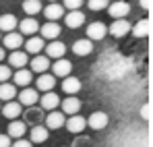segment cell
Listing matches in <instances>:
<instances>
[{
	"label": "cell",
	"mask_w": 153,
	"mask_h": 147,
	"mask_svg": "<svg viewBox=\"0 0 153 147\" xmlns=\"http://www.w3.org/2000/svg\"><path fill=\"white\" fill-rule=\"evenodd\" d=\"M66 122V114L64 112H58V110H50L48 116H46V128L48 131H58L62 128Z\"/></svg>",
	"instance_id": "1"
},
{
	"label": "cell",
	"mask_w": 153,
	"mask_h": 147,
	"mask_svg": "<svg viewBox=\"0 0 153 147\" xmlns=\"http://www.w3.org/2000/svg\"><path fill=\"white\" fill-rule=\"evenodd\" d=\"M130 27L132 25L128 23L126 19H114V23L108 27V33L114 35V37H124V35L130 33Z\"/></svg>",
	"instance_id": "2"
},
{
	"label": "cell",
	"mask_w": 153,
	"mask_h": 147,
	"mask_svg": "<svg viewBox=\"0 0 153 147\" xmlns=\"http://www.w3.org/2000/svg\"><path fill=\"white\" fill-rule=\"evenodd\" d=\"M17 96H19V104L25 106V108H31V106H35V104L39 101L37 89H31V87H23L21 93H17Z\"/></svg>",
	"instance_id": "3"
},
{
	"label": "cell",
	"mask_w": 153,
	"mask_h": 147,
	"mask_svg": "<svg viewBox=\"0 0 153 147\" xmlns=\"http://www.w3.org/2000/svg\"><path fill=\"white\" fill-rule=\"evenodd\" d=\"M108 13H110V17H114V19H124L128 13H130V4L124 2V0L112 2V4H108Z\"/></svg>",
	"instance_id": "4"
},
{
	"label": "cell",
	"mask_w": 153,
	"mask_h": 147,
	"mask_svg": "<svg viewBox=\"0 0 153 147\" xmlns=\"http://www.w3.org/2000/svg\"><path fill=\"white\" fill-rule=\"evenodd\" d=\"M105 33H108V27H105L103 23H100V21L87 25V40H91V42H100V40H103Z\"/></svg>",
	"instance_id": "5"
},
{
	"label": "cell",
	"mask_w": 153,
	"mask_h": 147,
	"mask_svg": "<svg viewBox=\"0 0 153 147\" xmlns=\"http://www.w3.org/2000/svg\"><path fill=\"white\" fill-rule=\"evenodd\" d=\"M108 122H110V116H108L105 112H102V110L93 112V114L89 116V120H87L89 128H93V131H102V128H105Z\"/></svg>",
	"instance_id": "6"
},
{
	"label": "cell",
	"mask_w": 153,
	"mask_h": 147,
	"mask_svg": "<svg viewBox=\"0 0 153 147\" xmlns=\"http://www.w3.org/2000/svg\"><path fill=\"white\" fill-rule=\"evenodd\" d=\"M50 69H52V75L54 77H68L71 75V71H73V64L66 60V58H58L54 64H50Z\"/></svg>",
	"instance_id": "7"
},
{
	"label": "cell",
	"mask_w": 153,
	"mask_h": 147,
	"mask_svg": "<svg viewBox=\"0 0 153 147\" xmlns=\"http://www.w3.org/2000/svg\"><path fill=\"white\" fill-rule=\"evenodd\" d=\"M44 50H46V56H48V58H54V60L64 58V54H66V46H64L62 42H58V40H52Z\"/></svg>",
	"instance_id": "8"
},
{
	"label": "cell",
	"mask_w": 153,
	"mask_h": 147,
	"mask_svg": "<svg viewBox=\"0 0 153 147\" xmlns=\"http://www.w3.org/2000/svg\"><path fill=\"white\" fill-rule=\"evenodd\" d=\"M39 33H42V37L44 40H56L60 33H62V29H60V25H58V21H48L46 25H42L39 27Z\"/></svg>",
	"instance_id": "9"
},
{
	"label": "cell",
	"mask_w": 153,
	"mask_h": 147,
	"mask_svg": "<svg viewBox=\"0 0 153 147\" xmlns=\"http://www.w3.org/2000/svg\"><path fill=\"white\" fill-rule=\"evenodd\" d=\"M44 10V17L48 19V21H58V19H62L64 17V6L62 4H58V2H50L46 8H42Z\"/></svg>",
	"instance_id": "10"
},
{
	"label": "cell",
	"mask_w": 153,
	"mask_h": 147,
	"mask_svg": "<svg viewBox=\"0 0 153 147\" xmlns=\"http://www.w3.org/2000/svg\"><path fill=\"white\" fill-rule=\"evenodd\" d=\"M13 81H15V85L17 87H29V83L33 81V73L31 71H27V69H17L13 77H10Z\"/></svg>",
	"instance_id": "11"
},
{
	"label": "cell",
	"mask_w": 153,
	"mask_h": 147,
	"mask_svg": "<svg viewBox=\"0 0 153 147\" xmlns=\"http://www.w3.org/2000/svg\"><path fill=\"white\" fill-rule=\"evenodd\" d=\"M27 133V122L25 120H10V124H8V131H6V135L10 137V139H21L23 135Z\"/></svg>",
	"instance_id": "12"
},
{
	"label": "cell",
	"mask_w": 153,
	"mask_h": 147,
	"mask_svg": "<svg viewBox=\"0 0 153 147\" xmlns=\"http://www.w3.org/2000/svg\"><path fill=\"white\" fill-rule=\"evenodd\" d=\"M64 126H66L71 133L79 135V133H83V131H85V126H87V120H85L83 116H76V114H73V116H68V118H66Z\"/></svg>",
	"instance_id": "13"
},
{
	"label": "cell",
	"mask_w": 153,
	"mask_h": 147,
	"mask_svg": "<svg viewBox=\"0 0 153 147\" xmlns=\"http://www.w3.org/2000/svg\"><path fill=\"white\" fill-rule=\"evenodd\" d=\"M0 112H2V116H4V118L15 120V118H19V116H21V104L10 99V101H6V104L0 108Z\"/></svg>",
	"instance_id": "14"
},
{
	"label": "cell",
	"mask_w": 153,
	"mask_h": 147,
	"mask_svg": "<svg viewBox=\"0 0 153 147\" xmlns=\"http://www.w3.org/2000/svg\"><path fill=\"white\" fill-rule=\"evenodd\" d=\"M48 137H50V131L46 126H42V124H33L31 126V133H29V141L31 143H44V141H48Z\"/></svg>",
	"instance_id": "15"
},
{
	"label": "cell",
	"mask_w": 153,
	"mask_h": 147,
	"mask_svg": "<svg viewBox=\"0 0 153 147\" xmlns=\"http://www.w3.org/2000/svg\"><path fill=\"white\" fill-rule=\"evenodd\" d=\"M60 104H62V112L66 116L79 114V110H81V99H76L75 96H68L66 99H60Z\"/></svg>",
	"instance_id": "16"
},
{
	"label": "cell",
	"mask_w": 153,
	"mask_h": 147,
	"mask_svg": "<svg viewBox=\"0 0 153 147\" xmlns=\"http://www.w3.org/2000/svg\"><path fill=\"white\" fill-rule=\"evenodd\" d=\"M62 91L66 93V96H76L79 91H81V79H76V77H64V81H62Z\"/></svg>",
	"instance_id": "17"
},
{
	"label": "cell",
	"mask_w": 153,
	"mask_h": 147,
	"mask_svg": "<svg viewBox=\"0 0 153 147\" xmlns=\"http://www.w3.org/2000/svg\"><path fill=\"white\" fill-rule=\"evenodd\" d=\"M62 19H64L66 27H71V29H76V27H81V25L85 23V15L81 10H68Z\"/></svg>",
	"instance_id": "18"
},
{
	"label": "cell",
	"mask_w": 153,
	"mask_h": 147,
	"mask_svg": "<svg viewBox=\"0 0 153 147\" xmlns=\"http://www.w3.org/2000/svg\"><path fill=\"white\" fill-rule=\"evenodd\" d=\"M39 104H42V108L44 110H56L58 106H60V98H58V93H54V91H46L42 98H39Z\"/></svg>",
	"instance_id": "19"
},
{
	"label": "cell",
	"mask_w": 153,
	"mask_h": 147,
	"mask_svg": "<svg viewBox=\"0 0 153 147\" xmlns=\"http://www.w3.org/2000/svg\"><path fill=\"white\" fill-rule=\"evenodd\" d=\"M44 48H46V44H44V37H42V35H39V37H37V35H31L25 42V52L27 54H33V56H35V54H39Z\"/></svg>",
	"instance_id": "20"
},
{
	"label": "cell",
	"mask_w": 153,
	"mask_h": 147,
	"mask_svg": "<svg viewBox=\"0 0 153 147\" xmlns=\"http://www.w3.org/2000/svg\"><path fill=\"white\" fill-rule=\"evenodd\" d=\"M2 44H4V50H19L21 46H23V35H21V33L10 31V33H6V35H4Z\"/></svg>",
	"instance_id": "21"
},
{
	"label": "cell",
	"mask_w": 153,
	"mask_h": 147,
	"mask_svg": "<svg viewBox=\"0 0 153 147\" xmlns=\"http://www.w3.org/2000/svg\"><path fill=\"white\" fill-rule=\"evenodd\" d=\"M29 58H27V52H21V50H13L10 56H8V66H15V69H23L27 66Z\"/></svg>",
	"instance_id": "22"
},
{
	"label": "cell",
	"mask_w": 153,
	"mask_h": 147,
	"mask_svg": "<svg viewBox=\"0 0 153 147\" xmlns=\"http://www.w3.org/2000/svg\"><path fill=\"white\" fill-rule=\"evenodd\" d=\"M50 69V58L48 56H39V54H35L33 56V60H31V73H46Z\"/></svg>",
	"instance_id": "23"
},
{
	"label": "cell",
	"mask_w": 153,
	"mask_h": 147,
	"mask_svg": "<svg viewBox=\"0 0 153 147\" xmlns=\"http://www.w3.org/2000/svg\"><path fill=\"white\" fill-rule=\"evenodd\" d=\"M17 27H19L21 35H33V33H37V31H39V23H37L33 17H27V19H23V21L17 25Z\"/></svg>",
	"instance_id": "24"
},
{
	"label": "cell",
	"mask_w": 153,
	"mask_h": 147,
	"mask_svg": "<svg viewBox=\"0 0 153 147\" xmlns=\"http://www.w3.org/2000/svg\"><path fill=\"white\" fill-rule=\"evenodd\" d=\"M35 85H37V89L44 91V93H46V91H52L54 85H56V77H54V75H48V73H42L37 77Z\"/></svg>",
	"instance_id": "25"
},
{
	"label": "cell",
	"mask_w": 153,
	"mask_h": 147,
	"mask_svg": "<svg viewBox=\"0 0 153 147\" xmlns=\"http://www.w3.org/2000/svg\"><path fill=\"white\" fill-rule=\"evenodd\" d=\"M73 52H75L76 56H89L91 52H93V42L91 40H76L75 44H73Z\"/></svg>",
	"instance_id": "26"
},
{
	"label": "cell",
	"mask_w": 153,
	"mask_h": 147,
	"mask_svg": "<svg viewBox=\"0 0 153 147\" xmlns=\"http://www.w3.org/2000/svg\"><path fill=\"white\" fill-rule=\"evenodd\" d=\"M17 98V85L15 83H0V101H10Z\"/></svg>",
	"instance_id": "27"
},
{
	"label": "cell",
	"mask_w": 153,
	"mask_h": 147,
	"mask_svg": "<svg viewBox=\"0 0 153 147\" xmlns=\"http://www.w3.org/2000/svg\"><path fill=\"white\" fill-rule=\"evenodd\" d=\"M17 17L15 15H10V13H6V15H0V31H6V33H10V31H15L17 29Z\"/></svg>",
	"instance_id": "28"
},
{
	"label": "cell",
	"mask_w": 153,
	"mask_h": 147,
	"mask_svg": "<svg viewBox=\"0 0 153 147\" xmlns=\"http://www.w3.org/2000/svg\"><path fill=\"white\" fill-rule=\"evenodd\" d=\"M149 29H151L149 19H143V21H139L137 25H132V27H130V31H132V35H134V37H147V35H149Z\"/></svg>",
	"instance_id": "29"
},
{
	"label": "cell",
	"mask_w": 153,
	"mask_h": 147,
	"mask_svg": "<svg viewBox=\"0 0 153 147\" xmlns=\"http://www.w3.org/2000/svg\"><path fill=\"white\" fill-rule=\"evenodd\" d=\"M42 8H44V6H42V0H23V10H25L29 17L39 15Z\"/></svg>",
	"instance_id": "30"
},
{
	"label": "cell",
	"mask_w": 153,
	"mask_h": 147,
	"mask_svg": "<svg viewBox=\"0 0 153 147\" xmlns=\"http://www.w3.org/2000/svg\"><path fill=\"white\" fill-rule=\"evenodd\" d=\"M44 118V114H42V110H37V108H29L25 114V122H31V124H39V120Z\"/></svg>",
	"instance_id": "31"
},
{
	"label": "cell",
	"mask_w": 153,
	"mask_h": 147,
	"mask_svg": "<svg viewBox=\"0 0 153 147\" xmlns=\"http://www.w3.org/2000/svg\"><path fill=\"white\" fill-rule=\"evenodd\" d=\"M108 4H110V0H87L89 10H103Z\"/></svg>",
	"instance_id": "32"
},
{
	"label": "cell",
	"mask_w": 153,
	"mask_h": 147,
	"mask_svg": "<svg viewBox=\"0 0 153 147\" xmlns=\"http://www.w3.org/2000/svg\"><path fill=\"white\" fill-rule=\"evenodd\" d=\"M85 4V0H64V8H68V10H79L81 6Z\"/></svg>",
	"instance_id": "33"
},
{
	"label": "cell",
	"mask_w": 153,
	"mask_h": 147,
	"mask_svg": "<svg viewBox=\"0 0 153 147\" xmlns=\"http://www.w3.org/2000/svg\"><path fill=\"white\" fill-rule=\"evenodd\" d=\"M73 147H91V139L85 137V135H79L75 141H73Z\"/></svg>",
	"instance_id": "34"
},
{
	"label": "cell",
	"mask_w": 153,
	"mask_h": 147,
	"mask_svg": "<svg viewBox=\"0 0 153 147\" xmlns=\"http://www.w3.org/2000/svg\"><path fill=\"white\" fill-rule=\"evenodd\" d=\"M10 77H13V71H10V66H6V64H0V83H6Z\"/></svg>",
	"instance_id": "35"
},
{
	"label": "cell",
	"mask_w": 153,
	"mask_h": 147,
	"mask_svg": "<svg viewBox=\"0 0 153 147\" xmlns=\"http://www.w3.org/2000/svg\"><path fill=\"white\" fill-rule=\"evenodd\" d=\"M10 147H33V143L21 137V139H15V143H10Z\"/></svg>",
	"instance_id": "36"
},
{
	"label": "cell",
	"mask_w": 153,
	"mask_h": 147,
	"mask_svg": "<svg viewBox=\"0 0 153 147\" xmlns=\"http://www.w3.org/2000/svg\"><path fill=\"white\" fill-rule=\"evenodd\" d=\"M0 147H10V137L8 135H0Z\"/></svg>",
	"instance_id": "37"
},
{
	"label": "cell",
	"mask_w": 153,
	"mask_h": 147,
	"mask_svg": "<svg viewBox=\"0 0 153 147\" xmlns=\"http://www.w3.org/2000/svg\"><path fill=\"white\" fill-rule=\"evenodd\" d=\"M141 6L149 10V8H151V0H141Z\"/></svg>",
	"instance_id": "38"
},
{
	"label": "cell",
	"mask_w": 153,
	"mask_h": 147,
	"mask_svg": "<svg viewBox=\"0 0 153 147\" xmlns=\"http://www.w3.org/2000/svg\"><path fill=\"white\" fill-rule=\"evenodd\" d=\"M143 118H145V120H149V106H145V108H143Z\"/></svg>",
	"instance_id": "39"
},
{
	"label": "cell",
	"mask_w": 153,
	"mask_h": 147,
	"mask_svg": "<svg viewBox=\"0 0 153 147\" xmlns=\"http://www.w3.org/2000/svg\"><path fill=\"white\" fill-rule=\"evenodd\" d=\"M4 54H6V52H4V48H0V62L4 60Z\"/></svg>",
	"instance_id": "40"
},
{
	"label": "cell",
	"mask_w": 153,
	"mask_h": 147,
	"mask_svg": "<svg viewBox=\"0 0 153 147\" xmlns=\"http://www.w3.org/2000/svg\"><path fill=\"white\" fill-rule=\"evenodd\" d=\"M50 2H56V0H50Z\"/></svg>",
	"instance_id": "41"
},
{
	"label": "cell",
	"mask_w": 153,
	"mask_h": 147,
	"mask_svg": "<svg viewBox=\"0 0 153 147\" xmlns=\"http://www.w3.org/2000/svg\"><path fill=\"white\" fill-rule=\"evenodd\" d=\"M0 108H2V104H0Z\"/></svg>",
	"instance_id": "42"
},
{
	"label": "cell",
	"mask_w": 153,
	"mask_h": 147,
	"mask_svg": "<svg viewBox=\"0 0 153 147\" xmlns=\"http://www.w3.org/2000/svg\"><path fill=\"white\" fill-rule=\"evenodd\" d=\"M0 33H2V31H0Z\"/></svg>",
	"instance_id": "43"
}]
</instances>
